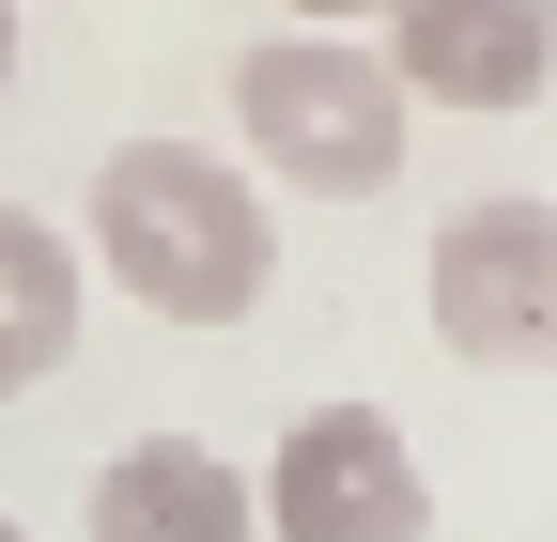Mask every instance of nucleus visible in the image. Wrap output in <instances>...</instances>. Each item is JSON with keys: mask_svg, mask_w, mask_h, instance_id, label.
Listing matches in <instances>:
<instances>
[{"mask_svg": "<svg viewBox=\"0 0 557 542\" xmlns=\"http://www.w3.org/2000/svg\"><path fill=\"white\" fill-rule=\"evenodd\" d=\"M94 263L156 325H248L263 280H278V218H263L248 156L124 140V156H94Z\"/></svg>", "mask_w": 557, "mask_h": 542, "instance_id": "1", "label": "nucleus"}, {"mask_svg": "<svg viewBox=\"0 0 557 542\" xmlns=\"http://www.w3.org/2000/svg\"><path fill=\"white\" fill-rule=\"evenodd\" d=\"M233 124H248V186H310V201H372L403 171V78L372 32H263L233 62Z\"/></svg>", "mask_w": 557, "mask_h": 542, "instance_id": "2", "label": "nucleus"}, {"mask_svg": "<svg viewBox=\"0 0 557 542\" xmlns=\"http://www.w3.org/2000/svg\"><path fill=\"white\" fill-rule=\"evenodd\" d=\"M418 310L465 372H557V186H480L465 218H434Z\"/></svg>", "mask_w": 557, "mask_h": 542, "instance_id": "3", "label": "nucleus"}, {"mask_svg": "<svg viewBox=\"0 0 557 542\" xmlns=\"http://www.w3.org/2000/svg\"><path fill=\"white\" fill-rule=\"evenodd\" d=\"M248 512H263V542H434V481H418L387 403H310L263 449Z\"/></svg>", "mask_w": 557, "mask_h": 542, "instance_id": "4", "label": "nucleus"}, {"mask_svg": "<svg viewBox=\"0 0 557 542\" xmlns=\"http://www.w3.org/2000/svg\"><path fill=\"white\" fill-rule=\"evenodd\" d=\"M372 47H387L403 109L434 94V109H480V124H496V109H527L557 78V0H387Z\"/></svg>", "mask_w": 557, "mask_h": 542, "instance_id": "5", "label": "nucleus"}, {"mask_svg": "<svg viewBox=\"0 0 557 542\" xmlns=\"http://www.w3.org/2000/svg\"><path fill=\"white\" fill-rule=\"evenodd\" d=\"M94 542H263L248 481L218 449H186V434H139L94 465Z\"/></svg>", "mask_w": 557, "mask_h": 542, "instance_id": "6", "label": "nucleus"}, {"mask_svg": "<svg viewBox=\"0 0 557 542\" xmlns=\"http://www.w3.org/2000/svg\"><path fill=\"white\" fill-rule=\"evenodd\" d=\"M62 357H78V248H62V218L0 201V403L47 387Z\"/></svg>", "mask_w": 557, "mask_h": 542, "instance_id": "7", "label": "nucleus"}, {"mask_svg": "<svg viewBox=\"0 0 557 542\" xmlns=\"http://www.w3.org/2000/svg\"><path fill=\"white\" fill-rule=\"evenodd\" d=\"M387 0H278V32H372Z\"/></svg>", "mask_w": 557, "mask_h": 542, "instance_id": "8", "label": "nucleus"}, {"mask_svg": "<svg viewBox=\"0 0 557 542\" xmlns=\"http://www.w3.org/2000/svg\"><path fill=\"white\" fill-rule=\"evenodd\" d=\"M0 78H16V0H0Z\"/></svg>", "mask_w": 557, "mask_h": 542, "instance_id": "9", "label": "nucleus"}, {"mask_svg": "<svg viewBox=\"0 0 557 542\" xmlns=\"http://www.w3.org/2000/svg\"><path fill=\"white\" fill-rule=\"evenodd\" d=\"M0 542H32V527H16V512H0Z\"/></svg>", "mask_w": 557, "mask_h": 542, "instance_id": "10", "label": "nucleus"}]
</instances>
